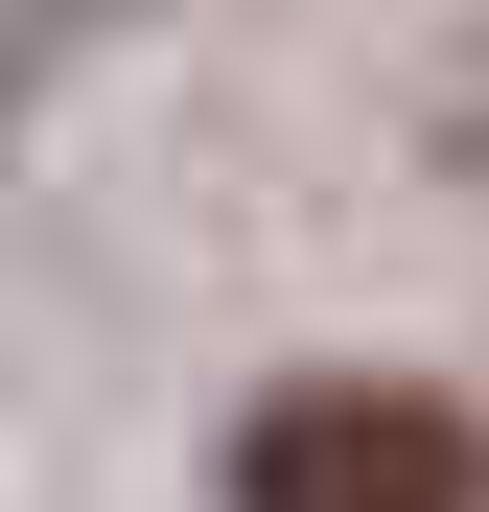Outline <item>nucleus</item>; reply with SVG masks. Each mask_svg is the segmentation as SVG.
<instances>
[{"mask_svg":"<svg viewBox=\"0 0 489 512\" xmlns=\"http://www.w3.org/2000/svg\"><path fill=\"white\" fill-rule=\"evenodd\" d=\"M233 512H489V419L420 373H280L233 419Z\"/></svg>","mask_w":489,"mask_h":512,"instance_id":"obj_1","label":"nucleus"}]
</instances>
